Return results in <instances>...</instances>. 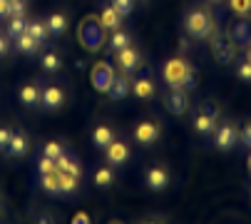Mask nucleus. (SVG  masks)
Segmentation results:
<instances>
[{"label": "nucleus", "instance_id": "obj_1", "mask_svg": "<svg viewBox=\"0 0 251 224\" xmlns=\"http://www.w3.org/2000/svg\"><path fill=\"white\" fill-rule=\"evenodd\" d=\"M214 28H217V20H214L209 8H204V5L187 8V13H184V32L192 37V40H206Z\"/></svg>", "mask_w": 251, "mask_h": 224}, {"label": "nucleus", "instance_id": "obj_2", "mask_svg": "<svg viewBox=\"0 0 251 224\" xmlns=\"http://www.w3.org/2000/svg\"><path fill=\"white\" fill-rule=\"evenodd\" d=\"M162 78L169 87H182V90H192L197 78H194V65L182 60V57H172L164 62V70H162Z\"/></svg>", "mask_w": 251, "mask_h": 224}, {"label": "nucleus", "instance_id": "obj_3", "mask_svg": "<svg viewBox=\"0 0 251 224\" xmlns=\"http://www.w3.org/2000/svg\"><path fill=\"white\" fill-rule=\"evenodd\" d=\"M209 45H211V53H214V60L222 62V65H229L236 55V43L229 37L226 30H219V25L211 30V35L206 37Z\"/></svg>", "mask_w": 251, "mask_h": 224}, {"label": "nucleus", "instance_id": "obj_4", "mask_svg": "<svg viewBox=\"0 0 251 224\" xmlns=\"http://www.w3.org/2000/svg\"><path fill=\"white\" fill-rule=\"evenodd\" d=\"M132 137L137 144L142 147H152L159 137H162V125L152 117H145V120H139L134 127H132Z\"/></svg>", "mask_w": 251, "mask_h": 224}, {"label": "nucleus", "instance_id": "obj_5", "mask_svg": "<svg viewBox=\"0 0 251 224\" xmlns=\"http://www.w3.org/2000/svg\"><path fill=\"white\" fill-rule=\"evenodd\" d=\"M162 102H164V110L167 112H172V115H187L189 112V95H187V90H182V87H169V90H164L162 92Z\"/></svg>", "mask_w": 251, "mask_h": 224}, {"label": "nucleus", "instance_id": "obj_6", "mask_svg": "<svg viewBox=\"0 0 251 224\" xmlns=\"http://www.w3.org/2000/svg\"><path fill=\"white\" fill-rule=\"evenodd\" d=\"M217 107H214L211 102H206V105H201L199 110H197V115H194V130L201 135V137H209V135H214V130H217Z\"/></svg>", "mask_w": 251, "mask_h": 224}, {"label": "nucleus", "instance_id": "obj_7", "mask_svg": "<svg viewBox=\"0 0 251 224\" xmlns=\"http://www.w3.org/2000/svg\"><path fill=\"white\" fill-rule=\"evenodd\" d=\"M132 95L137 100H152L157 95V85H154V78L150 75V70H139L132 80Z\"/></svg>", "mask_w": 251, "mask_h": 224}, {"label": "nucleus", "instance_id": "obj_8", "mask_svg": "<svg viewBox=\"0 0 251 224\" xmlns=\"http://www.w3.org/2000/svg\"><path fill=\"white\" fill-rule=\"evenodd\" d=\"M226 32H229V37H231L236 45L246 48V45L251 43V18H239V15H234V20L229 23Z\"/></svg>", "mask_w": 251, "mask_h": 224}, {"label": "nucleus", "instance_id": "obj_9", "mask_svg": "<svg viewBox=\"0 0 251 224\" xmlns=\"http://www.w3.org/2000/svg\"><path fill=\"white\" fill-rule=\"evenodd\" d=\"M65 105V90L60 85H45L40 95V107L45 112H57Z\"/></svg>", "mask_w": 251, "mask_h": 224}, {"label": "nucleus", "instance_id": "obj_10", "mask_svg": "<svg viewBox=\"0 0 251 224\" xmlns=\"http://www.w3.org/2000/svg\"><path fill=\"white\" fill-rule=\"evenodd\" d=\"M236 142H239V130L231 122H224L214 130V144H217V149H222V152H229Z\"/></svg>", "mask_w": 251, "mask_h": 224}, {"label": "nucleus", "instance_id": "obj_11", "mask_svg": "<svg viewBox=\"0 0 251 224\" xmlns=\"http://www.w3.org/2000/svg\"><path fill=\"white\" fill-rule=\"evenodd\" d=\"M104 160H107V165L110 167H122V165H127V160H129V147H127V142H122V140H112L110 144H107V149H104Z\"/></svg>", "mask_w": 251, "mask_h": 224}, {"label": "nucleus", "instance_id": "obj_12", "mask_svg": "<svg viewBox=\"0 0 251 224\" xmlns=\"http://www.w3.org/2000/svg\"><path fill=\"white\" fill-rule=\"evenodd\" d=\"M115 65H117V70H120L122 75H134L137 67H139V50H134V48L129 45V48L115 53Z\"/></svg>", "mask_w": 251, "mask_h": 224}, {"label": "nucleus", "instance_id": "obj_13", "mask_svg": "<svg viewBox=\"0 0 251 224\" xmlns=\"http://www.w3.org/2000/svg\"><path fill=\"white\" fill-rule=\"evenodd\" d=\"M104 92H107V97L115 100V102L127 100V97L132 95V80H129V75H115L112 83H110V87H107Z\"/></svg>", "mask_w": 251, "mask_h": 224}, {"label": "nucleus", "instance_id": "obj_14", "mask_svg": "<svg viewBox=\"0 0 251 224\" xmlns=\"http://www.w3.org/2000/svg\"><path fill=\"white\" fill-rule=\"evenodd\" d=\"M27 149H30V140H27V135L20 130V132H13L10 135V140H8V144H5V157H10V160H18V157H25L27 155Z\"/></svg>", "mask_w": 251, "mask_h": 224}, {"label": "nucleus", "instance_id": "obj_15", "mask_svg": "<svg viewBox=\"0 0 251 224\" xmlns=\"http://www.w3.org/2000/svg\"><path fill=\"white\" fill-rule=\"evenodd\" d=\"M145 182H147V187H150L152 192H164L167 187H169V172H167V167H162V165L150 167L147 174H145Z\"/></svg>", "mask_w": 251, "mask_h": 224}, {"label": "nucleus", "instance_id": "obj_16", "mask_svg": "<svg viewBox=\"0 0 251 224\" xmlns=\"http://www.w3.org/2000/svg\"><path fill=\"white\" fill-rule=\"evenodd\" d=\"M40 95H43V85L35 80L20 85V90H18V97L25 107H40Z\"/></svg>", "mask_w": 251, "mask_h": 224}, {"label": "nucleus", "instance_id": "obj_17", "mask_svg": "<svg viewBox=\"0 0 251 224\" xmlns=\"http://www.w3.org/2000/svg\"><path fill=\"white\" fill-rule=\"evenodd\" d=\"M122 20H125V18L112 8V3H104L102 10H100V20H97V25H100L102 30H110V32H112V30H120V28H122Z\"/></svg>", "mask_w": 251, "mask_h": 224}, {"label": "nucleus", "instance_id": "obj_18", "mask_svg": "<svg viewBox=\"0 0 251 224\" xmlns=\"http://www.w3.org/2000/svg\"><path fill=\"white\" fill-rule=\"evenodd\" d=\"M13 43H15V50H18L20 55H25V57H35V55L40 53V45H43V43L35 40L30 32H23L18 40H13Z\"/></svg>", "mask_w": 251, "mask_h": 224}, {"label": "nucleus", "instance_id": "obj_19", "mask_svg": "<svg viewBox=\"0 0 251 224\" xmlns=\"http://www.w3.org/2000/svg\"><path fill=\"white\" fill-rule=\"evenodd\" d=\"M45 25L50 30V37H62L67 32V28H70V20H67L65 13H50L48 20H45Z\"/></svg>", "mask_w": 251, "mask_h": 224}, {"label": "nucleus", "instance_id": "obj_20", "mask_svg": "<svg viewBox=\"0 0 251 224\" xmlns=\"http://www.w3.org/2000/svg\"><path fill=\"white\" fill-rule=\"evenodd\" d=\"M115 140V130L110 127V125H97L95 130H92V144L97 147V149H107V144H110Z\"/></svg>", "mask_w": 251, "mask_h": 224}, {"label": "nucleus", "instance_id": "obj_21", "mask_svg": "<svg viewBox=\"0 0 251 224\" xmlns=\"http://www.w3.org/2000/svg\"><path fill=\"white\" fill-rule=\"evenodd\" d=\"M57 169L62 172H70V174H75V177H82V165L75 155H70V152H62L57 157Z\"/></svg>", "mask_w": 251, "mask_h": 224}, {"label": "nucleus", "instance_id": "obj_22", "mask_svg": "<svg viewBox=\"0 0 251 224\" xmlns=\"http://www.w3.org/2000/svg\"><path fill=\"white\" fill-rule=\"evenodd\" d=\"M110 53L115 55V53H120V50H125V48H129L132 45V35L127 32V30H112V35H110Z\"/></svg>", "mask_w": 251, "mask_h": 224}, {"label": "nucleus", "instance_id": "obj_23", "mask_svg": "<svg viewBox=\"0 0 251 224\" xmlns=\"http://www.w3.org/2000/svg\"><path fill=\"white\" fill-rule=\"evenodd\" d=\"M112 78H115V72L110 70V65H95V78H92V83H95L97 90L104 92L107 87H110Z\"/></svg>", "mask_w": 251, "mask_h": 224}, {"label": "nucleus", "instance_id": "obj_24", "mask_svg": "<svg viewBox=\"0 0 251 224\" xmlns=\"http://www.w3.org/2000/svg\"><path fill=\"white\" fill-rule=\"evenodd\" d=\"M57 172H60V195L62 197H73L77 192V187H80V177L70 174V172H62V169H57Z\"/></svg>", "mask_w": 251, "mask_h": 224}, {"label": "nucleus", "instance_id": "obj_25", "mask_svg": "<svg viewBox=\"0 0 251 224\" xmlns=\"http://www.w3.org/2000/svg\"><path fill=\"white\" fill-rule=\"evenodd\" d=\"M40 67H43V72H48V75H55V72H60L62 70V57L50 48L43 57H40Z\"/></svg>", "mask_w": 251, "mask_h": 224}, {"label": "nucleus", "instance_id": "obj_26", "mask_svg": "<svg viewBox=\"0 0 251 224\" xmlns=\"http://www.w3.org/2000/svg\"><path fill=\"white\" fill-rule=\"evenodd\" d=\"M40 190H45L48 195H60V172H45L40 174Z\"/></svg>", "mask_w": 251, "mask_h": 224}, {"label": "nucleus", "instance_id": "obj_27", "mask_svg": "<svg viewBox=\"0 0 251 224\" xmlns=\"http://www.w3.org/2000/svg\"><path fill=\"white\" fill-rule=\"evenodd\" d=\"M27 32H30L38 43H43V45L50 40V30H48V25H45L43 20H30V23H27Z\"/></svg>", "mask_w": 251, "mask_h": 224}, {"label": "nucleus", "instance_id": "obj_28", "mask_svg": "<svg viewBox=\"0 0 251 224\" xmlns=\"http://www.w3.org/2000/svg\"><path fill=\"white\" fill-rule=\"evenodd\" d=\"M23 32H27V20H25V18H8L5 35L10 37V40H18Z\"/></svg>", "mask_w": 251, "mask_h": 224}, {"label": "nucleus", "instance_id": "obj_29", "mask_svg": "<svg viewBox=\"0 0 251 224\" xmlns=\"http://www.w3.org/2000/svg\"><path fill=\"white\" fill-rule=\"evenodd\" d=\"M95 184L100 187V190H107V187L115 184V172H112L110 165H107V167H100V169L95 172Z\"/></svg>", "mask_w": 251, "mask_h": 224}, {"label": "nucleus", "instance_id": "obj_30", "mask_svg": "<svg viewBox=\"0 0 251 224\" xmlns=\"http://www.w3.org/2000/svg\"><path fill=\"white\" fill-rule=\"evenodd\" d=\"M229 8L239 18H251V0H229Z\"/></svg>", "mask_w": 251, "mask_h": 224}, {"label": "nucleus", "instance_id": "obj_31", "mask_svg": "<svg viewBox=\"0 0 251 224\" xmlns=\"http://www.w3.org/2000/svg\"><path fill=\"white\" fill-rule=\"evenodd\" d=\"M110 3H112V8H115L122 18H127V15L134 13V3H137V0H110Z\"/></svg>", "mask_w": 251, "mask_h": 224}, {"label": "nucleus", "instance_id": "obj_32", "mask_svg": "<svg viewBox=\"0 0 251 224\" xmlns=\"http://www.w3.org/2000/svg\"><path fill=\"white\" fill-rule=\"evenodd\" d=\"M62 152H65V147H62L57 140H48V142L43 144V155H48V157H52V160H57Z\"/></svg>", "mask_w": 251, "mask_h": 224}, {"label": "nucleus", "instance_id": "obj_33", "mask_svg": "<svg viewBox=\"0 0 251 224\" xmlns=\"http://www.w3.org/2000/svg\"><path fill=\"white\" fill-rule=\"evenodd\" d=\"M27 0H10V18H25Z\"/></svg>", "mask_w": 251, "mask_h": 224}, {"label": "nucleus", "instance_id": "obj_34", "mask_svg": "<svg viewBox=\"0 0 251 224\" xmlns=\"http://www.w3.org/2000/svg\"><path fill=\"white\" fill-rule=\"evenodd\" d=\"M38 169H40V174H45V172H55V169H57V160L43 155V157H38Z\"/></svg>", "mask_w": 251, "mask_h": 224}, {"label": "nucleus", "instance_id": "obj_35", "mask_svg": "<svg viewBox=\"0 0 251 224\" xmlns=\"http://www.w3.org/2000/svg\"><path fill=\"white\" fill-rule=\"evenodd\" d=\"M236 75H239V78H241L244 83H251V62H249L246 57L236 65Z\"/></svg>", "mask_w": 251, "mask_h": 224}, {"label": "nucleus", "instance_id": "obj_36", "mask_svg": "<svg viewBox=\"0 0 251 224\" xmlns=\"http://www.w3.org/2000/svg\"><path fill=\"white\" fill-rule=\"evenodd\" d=\"M8 53H10V37L5 32H0V60L8 57Z\"/></svg>", "mask_w": 251, "mask_h": 224}, {"label": "nucleus", "instance_id": "obj_37", "mask_svg": "<svg viewBox=\"0 0 251 224\" xmlns=\"http://www.w3.org/2000/svg\"><path fill=\"white\" fill-rule=\"evenodd\" d=\"M10 135H13V130H10V127H0V149H5V144H8Z\"/></svg>", "mask_w": 251, "mask_h": 224}, {"label": "nucleus", "instance_id": "obj_38", "mask_svg": "<svg viewBox=\"0 0 251 224\" xmlns=\"http://www.w3.org/2000/svg\"><path fill=\"white\" fill-rule=\"evenodd\" d=\"M10 18V0H0V20Z\"/></svg>", "mask_w": 251, "mask_h": 224}, {"label": "nucleus", "instance_id": "obj_39", "mask_svg": "<svg viewBox=\"0 0 251 224\" xmlns=\"http://www.w3.org/2000/svg\"><path fill=\"white\" fill-rule=\"evenodd\" d=\"M239 140H241V142H244L246 147H251V122H249V125H246V127L241 130V135H239Z\"/></svg>", "mask_w": 251, "mask_h": 224}, {"label": "nucleus", "instance_id": "obj_40", "mask_svg": "<svg viewBox=\"0 0 251 224\" xmlns=\"http://www.w3.org/2000/svg\"><path fill=\"white\" fill-rule=\"evenodd\" d=\"M189 40H192L189 35H187V37H182V40H179V50H182V53H189Z\"/></svg>", "mask_w": 251, "mask_h": 224}, {"label": "nucleus", "instance_id": "obj_41", "mask_svg": "<svg viewBox=\"0 0 251 224\" xmlns=\"http://www.w3.org/2000/svg\"><path fill=\"white\" fill-rule=\"evenodd\" d=\"M73 222H75V224H87V222H90V217H87V214H75V219H73Z\"/></svg>", "mask_w": 251, "mask_h": 224}, {"label": "nucleus", "instance_id": "obj_42", "mask_svg": "<svg viewBox=\"0 0 251 224\" xmlns=\"http://www.w3.org/2000/svg\"><path fill=\"white\" fill-rule=\"evenodd\" d=\"M244 57H246V60H249V62H251V43H249V45H246V50H244Z\"/></svg>", "mask_w": 251, "mask_h": 224}, {"label": "nucleus", "instance_id": "obj_43", "mask_svg": "<svg viewBox=\"0 0 251 224\" xmlns=\"http://www.w3.org/2000/svg\"><path fill=\"white\" fill-rule=\"evenodd\" d=\"M209 3H214V5H217V3H224V0H209Z\"/></svg>", "mask_w": 251, "mask_h": 224}, {"label": "nucleus", "instance_id": "obj_44", "mask_svg": "<svg viewBox=\"0 0 251 224\" xmlns=\"http://www.w3.org/2000/svg\"><path fill=\"white\" fill-rule=\"evenodd\" d=\"M249 172H251V155H249Z\"/></svg>", "mask_w": 251, "mask_h": 224}, {"label": "nucleus", "instance_id": "obj_45", "mask_svg": "<svg viewBox=\"0 0 251 224\" xmlns=\"http://www.w3.org/2000/svg\"><path fill=\"white\" fill-rule=\"evenodd\" d=\"M137 3H150V0H137Z\"/></svg>", "mask_w": 251, "mask_h": 224}]
</instances>
